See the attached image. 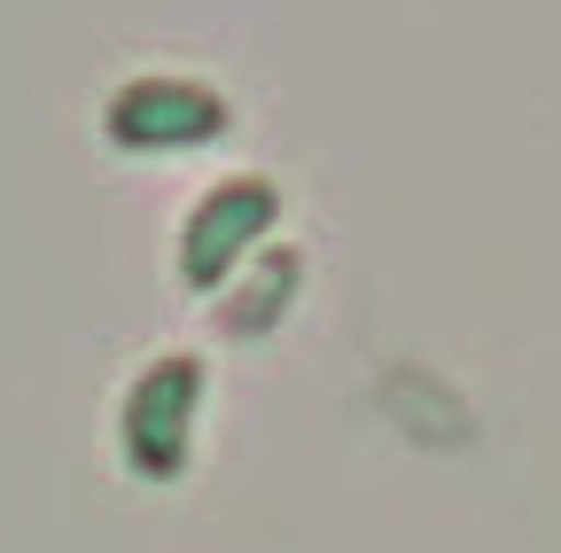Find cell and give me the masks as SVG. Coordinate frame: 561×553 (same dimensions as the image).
<instances>
[{
	"label": "cell",
	"instance_id": "obj_2",
	"mask_svg": "<svg viewBox=\"0 0 561 553\" xmlns=\"http://www.w3.org/2000/svg\"><path fill=\"white\" fill-rule=\"evenodd\" d=\"M273 227H280V187H273V180H257V172L219 180V187L187 211V227H180V281H187L195 297L227 289L234 273L265 250Z\"/></svg>",
	"mask_w": 561,
	"mask_h": 553
},
{
	"label": "cell",
	"instance_id": "obj_3",
	"mask_svg": "<svg viewBox=\"0 0 561 553\" xmlns=\"http://www.w3.org/2000/svg\"><path fill=\"white\" fill-rule=\"evenodd\" d=\"M102 133L117 149H140V157H172V149H203L227 133V102L195 87V79H133L110 94L102 110Z\"/></svg>",
	"mask_w": 561,
	"mask_h": 553
},
{
	"label": "cell",
	"instance_id": "obj_1",
	"mask_svg": "<svg viewBox=\"0 0 561 553\" xmlns=\"http://www.w3.org/2000/svg\"><path fill=\"white\" fill-rule=\"evenodd\" d=\"M195 413H203V359L164 352L133 375L117 405V452L140 483H172L195 452Z\"/></svg>",
	"mask_w": 561,
	"mask_h": 553
}]
</instances>
